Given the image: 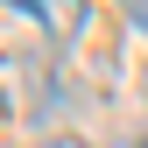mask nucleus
Returning a JSON list of instances; mask_svg holds the SVG:
<instances>
[{
  "label": "nucleus",
  "instance_id": "1",
  "mask_svg": "<svg viewBox=\"0 0 148 148\" xmlns=\"http://www.w3.org/2000/svg\"><path fill=\"white\" fill-rule=\"evenodd\" d=\"M42 148H92V141H78V134H49Z\"/></svg>",
  "mask_w": 148,
  "mask_h": 148
},
{
  "label": "nucleus",
  "instance_id": "2",
  "mask_svg": "<svg viewBox=\"0 0 148 148\" xmlns=\"http://www.w3.org/2000/svg\"><path fill=\"white\" fill-rule=\"evenodd\" d=\"M141 148H148V134H141Z\"/></svg>",
  "mask_w": 148,
  "mask_h": 148
}]
</instances>
